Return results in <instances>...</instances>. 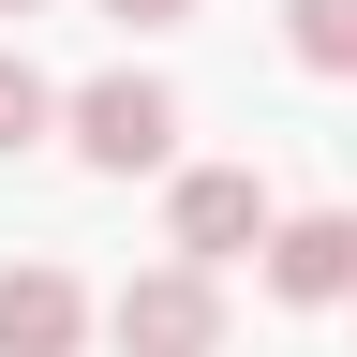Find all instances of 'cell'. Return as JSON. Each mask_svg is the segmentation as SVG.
I'll return each instance as SVG.
<instances>
[{
	"instance_id": "5b68a950",
	"label": "cell",
	"mask_w": 357,
	"mask_h": 357,
	"mask_svg": "<svg viewBox=\"0 0 357 357\" xmlns=\"http://www.w3.org/2000/svg\"><path fill=\"white\" fill-rule=\"evenodd\" d=\"M89 342V298H75V268H0V357H75Z\"/></svg>"
},
{
	"instance_id": "8992f818",
	"label": "cell",
	"mask_w": 357,
	"mask_h": 357,
	"mask_svg": "<svg viewBox=\"0 0 357 357\" xmlns=\"http://www.w3.org/2000/svg\"><path fill=\"white\" fill-rule=\"evenodd\" d=\"M283 45L298 75H357V0H283Z\"/></svg>"
},
{
	"instance_id": "3957f363",
	"label": "cell",
	"mask_w": 357,
	"mask_h": 357,
	"mask_svg": "<svg viewBox=\"0 0 357 357\" xmlns=\"http://www.w3.org/2000/svg\"><path fill=\"white\" fill-rule=\"evenodd\" d=\"M283 238V208H268L253 164H194L178 178V268H223V253H268Z\"/></svg>"
},
{
	"instance_id": "7a4b0ae2",
	"label": "cell",
	"mask_w": 357,
	"mask_h": 357,
	"mask_svg": "<svg viewBox=\"0 0 357 357\" xmlns=\"http://www.w3.org/2000/svg\"><path fill=\"white\" fill-rule=\"evenodd\" d=\"M164 149H178V89L164 75H89L75 89V164L134 178V164H164Z\"/></svg>"
},
{
	"instance_id": "52a82bcc",
	"label": "cell",
	"mask_w": 357,
	"mask_h": 357,
	"mask_svg": "<svg viewBox=\"0 0 357 357\" xmlns=\"http://www.w3.org/2000/svg\"><path fill=\"white\" fill-rule=\"evenodd\" d=\"M45 119H75V105H60V89H45V75L15 60V45H0V149H30Z\"/></svg>"
},
{
	"instance_id": "277c9868",
	"label": "cell",
	"mask_w": 357,
	"mask_h": 357,
	"mask_svg": "<svg viewBox=\"0 0 357 357\" xmlns=\"http://www.w3.org/2000/svg\"><path fill=\"white\" fill-rule=\"evenodd\" d=\"M268 298H283V312L357 298V208H298L283 238H268Z\"/></svg>"
},
{
	"instance_id": "ba28073f",
	"label": "cell",
	"mask_w": 357,
	"mask_h": 357,
	"mask_svg": "<svg viewBox=\"0 0 357 357\" xmlns=\"http://www.w3.org/2000/svg\"><path fill=\"white\" fill-rule=\"evenodd\" d=\"M105 15H119V30H164V15H194V0H105Z\"/></svg>"
},
{
	"instance_id": "9c48e42d",
	"label": "cell",
	"mask_w": 357,
	"mask_h": 357,
	"mask_svg": "<svg viewBox=\"0 0 357 357\" xmlns=\"http://www.w3.org/2000/svg\"><path fill=\"white\" fill-rule=\"evenodd\" d=\"M0 15H45V0H0Z\"/></svg>"
},
{
	"instance_id": "6da1fadb",
	"label": "cell",
	"mask_w": 357,
	"mask_h": 357,
	"mask_svg": "<svg viewBox=\"0 0 357 357\" xmlns=\"http://www.w3.org/2000/svg\"><path fill=\"white\" fill-rule=\"evenodd\" d=\"M119 357H223V283L208 268H134L119 312H105Z\"/></svg>"
}]
</instances>
